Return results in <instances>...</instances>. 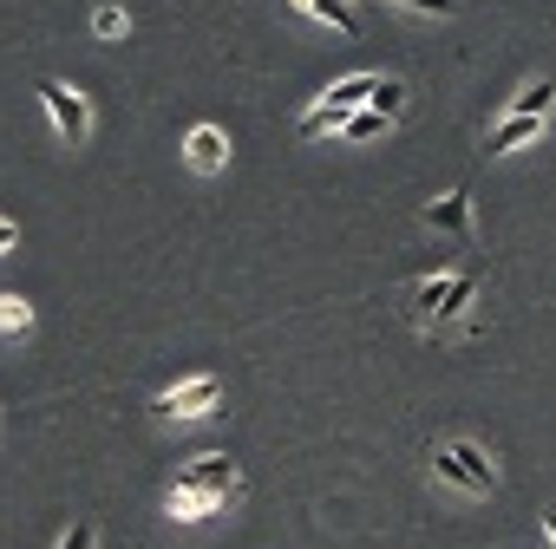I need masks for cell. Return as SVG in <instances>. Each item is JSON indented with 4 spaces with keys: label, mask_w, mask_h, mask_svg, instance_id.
Listing matches in <instances>:
<instances>
[{
    "label": "cell",
    "mask_w": 556,
    "mask_h": 549,
    "mask_svg": "<svg viewBox=\"0 0 556 549\" xmlns=\"http://www.w3.org/2000/svg\"><path fill=\"white\" fill-rule=\"evenodd\" d=\"M374 92H380V73H354V79H341V86H328L321 92V105L302 118V138H321V131H341L354 112H361V99L374 105Z\"/></svg>",
    "instance_id": "2"
},
{
    "label": "cell",
    "mask_w": 556,
    "mask_h": 549,
    "mask_svg": "<svg viewBox=\"0 0 556 549\" xmlns=\"http://www.w3.org/2000/svg\"><path fill=\"white\" fill-rule=\"evenodd\" d=\"M432 464H439V477H445V484L478 490V497L497 484V471H491V458H484L478 445H439V451H432Z\"/></svg>",
    "instance_id": "3"
},
{
    "label": "cell",
    "mask_w": 556,
    "mask_h": 549,
    "mask_svg": "<svg viewBox=\"0 0 556 549\" xmlns=\"http://www.w3.org/2000/svg\"><path fill=\"white\" fill-rule=\"evenodd\" d=\"M177 484L203 490V497H236V464H229V451H203V458H190L177 471Z\"/></svg>",
    "instance_id": "6"
},
{
    "label": "cell",
    "mask_w": 556,
    "mask_h": 549,
    "mask_svg": "<svg viewBox=\"0 0 556 549\" xmlns=\"http://www.w3.org/2000/svg\"><path fill=\"white\" fill-rule=\"evenodd\" d=\"M40 99H47V112H53V125H60V138H66V144H79V138L92 131V112H86V99H79L73 86L40 79Z\"/></svg>",
    "instance_id": "5"
},
{
    "label": "cell",
    "mask_w": 556,
    "mask_h": 549,
    "mask_svg": "<svg viewBox=\"0 0 556 549\" xmlns=\"http://www.w3.org/2000/svg\"><path fill=\"white\" fill-rule=\"evenodd\" d=\"M92 542H99V529H92V523H73V536H66L60 549H92Z\"/></svg>",
    "instance_id": "18"
},
{
    "label": "cell",
    "mask_w": 556,
    "mask_h": 549,
    "mask_svg": "<svg viewBox=\"0 0 556 549\" xmlns=\"http://www.w3.org/2000/svg\"><path fill=\"white\" fill-rule=\"evenodd\" d=\"M426 222H432V229H445V235H465V229H471V196H465V190L439 196V203L426 209Z\"/></svg>",
    "instance_id": "8"
},
{
    "label": "cell",
    "mask_w": 556,
    "mask_h": 549,
    "mask_svg": "<svg viewBox=\"0 0 556 549\" xmlns=\"http://www.w3.org/2000/svg\"><path fill=\"white\" fill-rule=\"evenodd\" d=\"M34 328V308L21 295H0V334H27Z\"/></svg>",
    "instance_id": "13"
},
{
    "label": "cell",
    "mask_w": 556,
    "mask_h": 549,
    "mask_svg": "<svg viewBox=\"0 0 556 549\" xmlns=\"http://www.w3.org/2000/svg\"><path fill=\"white\" fill-rule=\"evenodd\" d=\"M92 34H99V40H118V34H131V14H125V8H99V14H92Z\"/></svg>",
    "instance_id": "14"
},
{
    "label": "cell",
    "mask_w": 556,
    "mask_h": 549,
    "mask_svg": "<svg viewBox=\"0 0 556 549\" xmlns=\"http://www.w3.org/2000/svg\"><path fill=\"white\" fill-rule=\"evenodd\" d=\"M400 105H406V86H400V79H380V92H374V112H380V118H400Z\"/></svg>",
    "instance_id": "15"
},
{
    "label": "cell",
    "mask_w": 556,
    "mask_h": 549,
    "mask_svg": "<svg viewBox=\"0 0 556 549\" xmlns=\"http://www.w3.org/2000/svg\"><path fill=\"white\" fill-rule=\"evenodd\" d=\"M170 516H184V523H197V516H210L216 503H229V497H203V490H184V484H170Z\"/></svg>",
    "instance_id": "11"
},
{
    "label": "cell",
    "mask_w": 556,
    "mask_h": 549,
    "mask_svg": "<svg viewBox=\"0 0 556 549\" xmlns=\"http://www.w3.org/2000/svg\"><path fill=\"white\" fill-rule=\"evenodd\" d=\"M216 399H223V380H216V373H197V380H184V386L157 393V399H151V412H164V419H203Z\"/></svg>",
    "instance_id": "4"
},
{
    "label": "cell",
    "mask_w": 556,
    "mask_h": 549,
    "mask_svg": "<svg viewBox=\"0 0 556 549\" xmlns=\"http://www.w3.org/2000/svg\"><path fill=\"white\" fill-rule=\"evenodd\" d=\"M543 536H549V542H556V510H543Z\"/></svg>",
    "instance_id": "20"
},
{
    "label": "cell",
    "mask_w": 556,
    "mask_h": 549,
    "mask_svg": "<svg viewBox=\"0 0 556 549\" xmlns=\"http://www.w3.org/2000/svg\"><path fill=\"white\" fill-rule=\"evenodd\" d=\"M387 125H393V118H380V112H374V105H367V112H354V118H348V125H341V131H348V138H380V131H387Z\"/></svg>",
    "instance_id": "16"
},
{
    "label": "cell",
    "mask_w": 556,
    "mask_h": 549,
    "mask_svg": "<svg viewBox=\"0 0 556 549\" xmlns=\"http://www.w3.org/2000/svg\"><path fill=\"white\" fill-rule=\"evenodd\" d=\"M471 302H478V274H432V282H419V289L406 295V308H413V321H419V328L458 321Z\"/></svg>",
    "instance_id": "1"
},
{
    "label": "cell",
    "mask_w": 556,
    "mask_h": 549,
    "mask_svg": "<svg viewBox=\"0 0 556 549\" xmlns=\"http://www.w3.org/2000/svg\"><path fill=\"white\" fill-rule=\"evenodd\" d=\"M393 8H413V14H439L445 21V14H458V0H393Z\"/></svg>",
    "instance_id": "17"
},
{
    "label": "cell",
    "mask_w": 556,
    "mask_h": 549,
    "mask_svg": "<svg viewBox=\"0 0 556 549\" xmlns=\"http://www.w3.org/2000/svg\"><path fill=\"white\" fill-rule=\"evenodd\" d=\"M184 157H190L197 170H223V164H229V138H223L216 125H197L190 144H184Z\"/></svg>",
    "instance_id": "7"
},
{
    "label": "cell",
    "mask_w": 556,
    "mask_h": 549,
    "mask_svg": "<svg viewBox=\"0 0 556 549\" xmlns=\"http://www.w3.org/2000/svg\"><path fill=\"white\" fill-rule=\"evenodd\" d=\"M549 105H556V79H536V86H523V92L510 99V112H504V118H543Z\"/></svg>",
    "instance_id": "10"
},
{
    "label": "cell",
    "mask_w": 556,
    "mask_h": 549,
    "mask_svg": "<svg viewBox=\"0 0 556 549\" xmlns=\"http://www.w3.org/2000/svg\"><path fill=\"white\" fill-rule=\"evenodd\" d=\"M302 8H308L315 21H328L334 34H354V8H348V0H302Z\"/></svg>",
    "instance_id": "12"
},
{
    "label": "cell",
    "mask_w": 556,
    "mask_h": 549,
    "mask_svg": "<svg viewBox=\"0 0 556 549\" xmlns=\"http://www.w3.org/2000/svg\"><path fill=\"white\" fill-rule=\"evenodd\" d=\"M536 138H543V118H504V125L491 131V157L523 151V144H536Z\"/></svg>",
    "instance_id": "9"
},
{
    "label": "cell",
    "mask_w": 556,
    "mask_h": 549,
    "mask_svg": "<svg viewBox=\"0 0 556 549\" xmlns=\"http://www.w3.org/2000/svg\"><path fill=\"white\" fill-rule=\"evenodd\" d=\"M14 242H21V222H8V216H0V255H8Z\"/></svg>",
    "instance_id": "19"
}]
</instances>
